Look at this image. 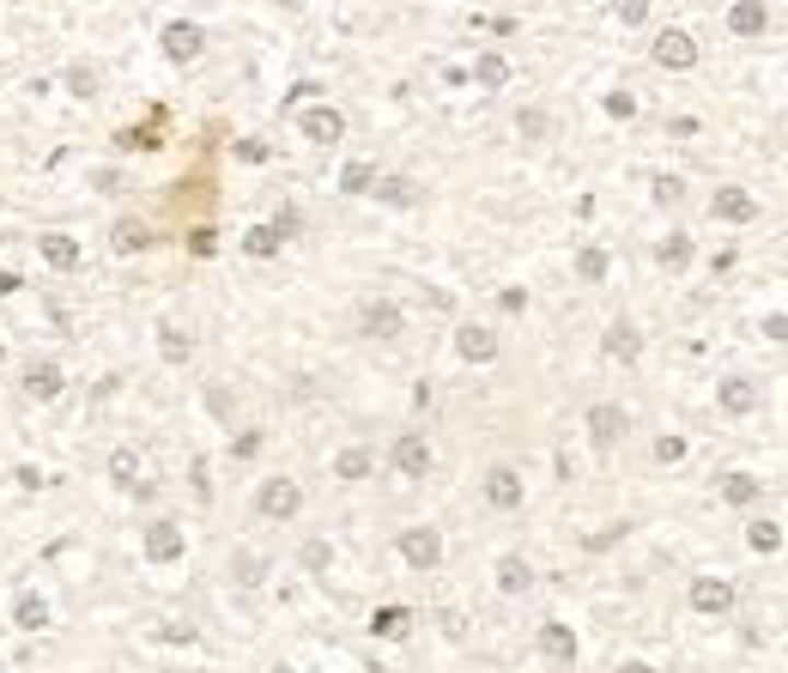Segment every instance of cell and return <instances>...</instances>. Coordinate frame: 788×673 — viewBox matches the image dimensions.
I'll return each mask as SVG.
<instances>
[{
  "instance_id": "18",
  "label": "cell",
  "mask_w": 788,
  "mask_h": 673,
  "mask_svg": "<svg viewBox=\"0 0 788 673\" xmlns=\"http://www.w3.org/2000/svg\"><path fill=\"white\" fill-rule=\"evenodd\" d=\"M109 250H116V255H140L146 250V224L140 219H121L116 231H109Z\"/></svg>"
},
{
  "instance_id": "3",
  "label": "cell",
  "mask_w": 788,
  "mask_h": 673,
  "mask_svg": "<svg viewBox=\"0 0 788 673\" xmlns=\"http://www.w3.org/2000/svg\"><path fill=\"white\" fill-rule=\"evenodd\" d=\"M37 255H43V267H55V274H79V262H85V250H79L73 231H43Z\"/></svg>"
},
{
  "instance_id": "1",
  "label": "cell",
  "mask_w": 788,
  "mask_h": 673,
  "mask_svg": "<svg viewBox=\"0 0 788 673\" xmlns=\"http://www.w3.org/2000/svg\"><path fill=\"white\" fill-rule=\"evenodd\" d=\"M19 388H25V401H37V407H55V401L67 395L61 358H25V370H19Z\"/></svg>"
},
{
  "instance_id": "31",
  "label": "cell",
  "mask_w": 788,
  "mask_h": 673,
  "mask_svg": "<svg viewBox=\"0 0 788 673\" xmlns=\"http://www.w3.org/2000/svg\"><path fill=\"white\" fill-rule=\"evenodd\" d=\"M618 673H656V668H644V661H625V668H618Z\"/></svg>"
},
{
  "instance_id": "23",
  "label": "cell",
  "mask_w": 788,
  "mask_h": 673,
  "mask_svg": "<svg viewBox=\"0 0 788 673\" xmlns=\"http://www.w3.org/2000/svg\"><path fill=\"white\" fill-rule=\"evenodd\" d=\"M370 474V455H364V449H346V455H340V479H364Z\"/></svg>"
},
{
  "instance_id": "22",
  "label": "cell",
  "mask_w": 788,
  "mask_h": 673,
  "mask_svg": "<svg viewBox=\"0 0 788 673\" xmlns=\"http://www.w3.org/2000/svg\"><path fill=\"white\" fill-rule=\"evenodd\" d=\"M243 250H250L255 262H262V255H274V250H279V237H274V231H267V224H255L250 237H243Z\"/></svg>"
},
{
  "instance_id": "25",
  "label": "cell",
  "mask_w": 788,
  "mask_h": 673,
  "mask_svg": "<svg viewBox=\"0 0 788 673\" xmlns=\"http://www.w3.org/2000/svg\"><path fill=\"white\" fill-rule=\"evenodd\" d=\"M382 200H389V207H407L413 188H407V183H382Z\"/></svg>"
},
{
  "instance_id": "21",
  "label": "cell",
  "mask_w": 788,
  "mask_h": 673,
  "mask_svg": "<svg viewBox=\"0 0 788 673\" xmlns=\"http://www.w3.org/2000/svg\"><path fill=\"white\" fill-rule=\"evenodd\" d=\"M656 55H661V61H668V67H685V61H692V43H685L680 31H668V37L656 43Z\"/></svg>"
},
{
  "instance_id": "12",
  "label": "cell",
  "mask_w": 788,
  "mask_h": 673,
  "mask_svg": "<svg viewBox=\"0 0 788 673\" xmlns=\"http://www.w3.org/2000/svg\"><path fill=\"white\" fill-rule=\"evenodd\" d=\"M188 352H195L188 328H171V322H158V358H164V364H188Z\"/></svg>"
},
{
  "instance_id": "16",
  "label": "cell",
  "mask_w": 788,
  "mask_h": 673,
  "mask_svg": "<svg viewBox=\"0 0 788 673\" xmlns=\"http://www.w3.org/2000/svg\"><path fill=\"white\" fill-rule=\"evenodd\" d=\"M340 128H346V121L334 116V109H310V116H303V134H310L315 146H334V140H340Z\"/></svg>"
},
{
  "instance_id": "6",
  "label": "cell",
  "mask_w": 788,
  "mask_h": 673,
  "mask_svg": "<svg viewBox=\"0 0 788 673\" xmlns=\"http://www.w3.org/2000/svg\"><path fill=\"white\" fill-rule=\"evenodd\" d=\"M61 92L73 97V104H97V97H104V73H97L92 61H67L61 67Z\"/></svg>"
},
{
  "instance_id": "15",
  "label": "cell",
  "mask_w": 788,
  "mask_h": 673,
  "mask_svg": "<svg viewBox=\"0 0 788 673\" xmlns=\"http://www.w3.org/2000/svg\"><path fill=\"white\" fill-rule=\"evenodd\" d=\"M364 334L370 340H394V334H401V310L394 304H370L364 310Z\"/></svg>"
},
{
  "instance_id": "24",
  "label": "cell",
  "mask_w": 788,
  "mask_h": 673,
  "mask_svg": "<svg viewBox=\"0 0 788 673\" xmlns=\"http://www.w3.org/2000/svg\"><path fill=\"white\" fill-rule=\"evenodd\" d=\"M692 601H697V607H709V613H716V607H728V589H716V582H704V589H697Z\"/></svg>"
},
{
  "instance_id": "5",
  "label": "cell",
  "mask_w": 788,
  "mask_h": 673,
  "mask_svg": "<svg viewBox=\"0 0 788 673\" xmlns=\"http://www.w3.org/2000/svg\"><path fill=\"white\" fill-rule=\"evenodd\" d=\"M109 479H116L128 498H152V479H146L140 449H116V455H109Z\"/></svg>"
},
{
  "instance_id": "9",
  "label": "cell",
  "mask_w": 788,
  "mask_h": 673,
  "mask_svg": "<svg viewBox=\"0 0 788 673\" xmlns=\"http://www.w3.org/2000/svg\"><path fill=\"white\" fill-rule=\"evenodd\" d=\"M540 649H546L552 668H577V637L565 625H540Z\"/></svg>"
},
{
  "instance_id": "29",
  "label": "cell",
  "mask_w": 788,
  "mask_h": 673,
  "mask_svg": "<svg viewBox=\"0 0 788 673\" xmlns=\"http://www.w3.org/2000/svg\"><path fill=\"white\" fill-rule=\"evenodd\" d=\"M522 134H546V116H540V109H522Z\"/></svg>"
},
{
  "instance_id": "30",
  "label": "cell",
  "mask_w": 788,
  "mask_h": 673,
  "mask_svg": "<svg viewBox=\"0 0 788 673\" xmlns=\"http://www.w3.org/2000/svg\"><path fill=\"white\" fill-rule=\"evenodd\" d=\"M661 262H668V267H680V262H685V237H673L668 250H661Z\"/></svg>"
},
{
  "instance_id": "33",
  "label": "cell",
  "mask_w": 788,
  "mask_h": 673,
  "mask_svg": "<svg viewBox=\"0 0 788 673\" xmlns=\"http://www.w3.org/2000/svg\"><path fill=\"white\" fill-rule=\"evenodd\" d=\"M274 673H291V668H274Z\"/></svg>"
},
{
  "instance_id": "19",
  "label": "cell",
  "mask_w": 788,
  "mask_h": 673,
  "mask_svg": "<svg viewBox=\"0 0 788 673\" xmlns=\"http://www.w3.org/2000/svg\"><path fill=\"white\" fill-rule=\"evenodd\" d=\"M528 582H534V577H528L522 558H503V565H498V589H503V594H522Z\"/></svg>"
},
{
  "instance_id": "4",
  "label": "cell",
  "mask_w": 788,
  "mask_h": 673,
  "mask_svg": "<svg viewBox=\"0 0 788 673\" xmlns=\"http://www.w3.org/2000/svg\"><path fill=\"white\" fill-rule=\"evenodd\" d=\"M140 553L152 558V565H176V558H183V529H176V522H146Z\"/></svg>"
},
{
  "instance_id": "11",
  "label": "cell",
  "mask_w": 788,
  "mask_h": 673,
  "mask_svg": "<svg viewBox=\"0 0 788 673\" xmlns=\"http://www.w3.org/2000/svg\"><path fill=\"white\" fill-rule=\"evenodd\" d=\"M486 498L498 503V510H515V503H522V479H515V467H491L486 474Z\"/></svg>"
},
{
  "instance_id": "17",
  "label": "cell",
  "mask_w": 788,
  "mask_h": 673,
  "mask_svg": "<svg viewBox=\"0 0 788 673\" xmlns=\"http://www.w3.org/2000/svg\"><path fill=\"white\" fill-rule=\"evenodd\" d=\"M461 358H473V364H486V358H498V340H491V328H461Z\"/></svg>"
},
{
  "instance_id": "20",
  "label": "cell",
  "mask_w": 788,
  "mask_h": 673,
  "mask_svg": "<svg viewBox=\"0 0 788 673\" xmlns=\"http://www.w3.org/2000/svg\"><path fill=\"white\" fill-rule=\"evenodd\" d=\"M606 352H613V358H637V328H630V322H613V334H606Z\"/></svg>"
},
{
  "instance_id": "2",
  "label": "cell",
  "mask_w": 788,
  "mask_h": 673,
  "mask_svg": "<svg viewBox=\"0 0 788 673\" xmlns=\"http://www.w3.org/2000/svg\"><path fill=\"white\" fill-rule=\"evenodd\" d=\"M158 49L171 55L176 67H188V61H200V55H207V31L188 25V19H171V25L158 31Z\"/></svg>"
},
{
  "instance_id": "10",
  "label": "cell",
  "mask_w": 788,
  "mask_h": 673,
  "mask_svg": "<svg viewBox=\"0 0 788 673\" xmlns=\"http://www.w3.org/2000/svg\"><path fill=\"white\" fill-rule=\"evenodd\" d=\"M401 553H407V565L431 570L437 558H443V546H437V534H431V529H407V534H401Z\"/></svg>"
},
{
  "instance_id": "26",
  "label": "cell",
  "mask_w": 788,
  "mask_h": 673,
  "mask_svg": "<svg viewBox=\"0 0 788 673\" xmlns=\"http://www.w3.org/2000/svg\"><path fill=\"white\" fill-rule=\"evenodd\" d=\"M479 80H486V85L503 80V61H498V55H486V61H479Z\"/></svg>"
},
{
  "instance_id": "28",
  "label": "cell",
  "mask_w": 788,
  "mask_h": 673,
  "mask_svg": "<svg viewBox=\"0 0 788 673\" xmlns=\"http://www.w3.org/2000/svg\"><path fill=\"white\" fill-rule=\"evenodd\" d=\"M582 274H589V279H601V274H606V262H601V250H589V255H582Z\"/></svg>"
},
{
  "instance_id": "8",
  "label": "cell",
  "mask_w": 788,
  "mask_h": 673,
  "mask_svg": "<svg viewBox=\"0 0 788 673\" xmlns=\"http://www.w3.org/2000/svg\"><path fill=\"white\" fill-rule=\"evenodd\" d=\"M49 619H55V613H49V601H43L37 589H19L13 594V625H19V631H49Z\"/></svg>"
},
{
  "instance_id": "27",
  "label": "cell",
  "mask_w": 788,
  "mask_h": 673,
  "mask_svg": "<svg viewBox=\"0 0 788 673\" xmlns=\"http://www.w3.org/2000/svg\"><path fill=\"white\" fill-rule=\"evenodd\" d=\"M358 188H370V171H364V164H352V171H346V195H358Z\"/></svg>"
},
{
  "instance_id": "14",
  "label": "cell",
  "mask_w": 788,
  "mask_h": 673,
  "mask_svg": "<svg viewBox=\"0 0 788 673\" xmlns=\"http://www.w3.org/2000/svg\"><path fill=\"white\" fill-rule=\"evenodd\" d=\"M589 437H594V443H618V437H625V413H618V407H594L589 413Z\"/></svg>"
},
{
  "instance_id": "7",
  "label": "cell",
  "mask_w": 788,
  "mask_h": 673,
  "mask_svg": "<svg viewBox=\"0 0 788 673\" xmlns=\"http://www.w3.org/2000/svg\"><path fill=\"white\" fill-rule=\"evenodd\" d=\"M298 486H291V479H267L262 486V498H255V510L262 515H274V522H286V515H298Z\"/></svg>"
},
{
  "instance_id": "13",
  "label": "cell",
  "mask_w": 788,
  "mask_h": 673,
  "mask_svg": "<svg viewBox=\"0 0 788 673\" xmlns=\"http://www.w3.org/2000/svg\"><path fill=\"white\" fill-rule=\"evenodd\" d=\"M394 467L419 479L425 467H431V449H425V437H401V443H394Z\"/></svg>"
},
{
  "instance_id": "32",
  "label": "cell",
  "mask_w": 788,
  "mask_h": 673,
  "mask_svg": "<svg viewBox=\"0 0 788 673\" xmlns=\"http://www.w3.org/2000/svg\"><path fill=\"white\" fill-rule=\"evenodd\" d=\"M0 73H7V55H0Z\"/></svg>"
}]
</instances>
